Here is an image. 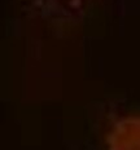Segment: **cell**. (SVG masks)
Masks as SVG:
<instances>
[{"label":"cell","mask_w":140,"mask_h":150,"mask_svg":"<svg viewBox=\"0 0 140 150\" xmlns=\"http://www.w3.org/2000/svg\"><path fill=\"white\" fill-rule=\"evenodd\" d=\"M110 150H140V117H127L114 124L108 137Z\"/></svg>","instance_id":"obj_1"}]
</instances>
